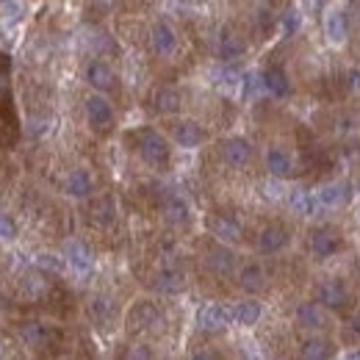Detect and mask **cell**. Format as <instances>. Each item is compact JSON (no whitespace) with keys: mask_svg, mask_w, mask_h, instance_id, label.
Listing matches in <instances>:
<instances>
[{"mask_svg":"<svg viewBox=\"0 0 360 360\" xmlns=\"http://www.w3.org/2000/svg\"><path fill=\"white\" fill-rule=\"evenodd\" d=\"M56 294H58V280L45 266H28V269H22L11 280V288H8L11 305L14 308H22V311H34V314L53 311Z\"/></svg>","mask_w":360,"mask_h":360,"instance_id":"cell-1","label":"cell"},{"mask_svg":"<svg viewBox=\"0 0 360 360\" xmlns=\"http://www.w3.org/2000/svg\"><path fill=\"white\" fill-rule=\"evenodd\" d=\"M11 330L20 341V347H25L28 355L47 358V355H58L64 347V330L53 321H47L42 316H22L11 321Z\"/></svg>","mask_w":360,"mask_h":360,"instance_id":"cell-2","label":"cell"},{"mask_svg":"<svg viewBox=\"0 0 360 360\" xmlns=\"http://www.w3.org/2000/svg\"><path fill=\"white\" fill-rule=\"evenodd\" d=\"M122 139H125L128 150L134 153L144 167H150L155 172H167L172 167V139L164 136L158 128L139 125V128L125 131Z\"/></svg>","mask_w":360,"mask_h":360,"instance_id":"cell-3","label":"cell"},{"mask_svg":"<svg viewBox=\"0 0 360 360\" xmlns=\"http://www.w3.org/2000/svg\"><path fill=\"white\" fill-rule=\"evenodd\" d=\"M167 324V314L155 300H136L125 314V330L128 335H150V333H161Z\"/></svg>","mask_w":360,"mask_h":360,"instance_id":"cell-4","label":"cell"},{"mask_svg":"<svg viewBox=\"0 0 360 360\" xmlns=\"http://www.w3.org/2000/svg\"><path fill=\"white\" fill-rule=\"evenodd\" d=\"M84 117H86V125L97 136H108L117 128V111L108 100V94H100V91H91L84 97Z\"/></svg>","mask_w":360,"mask_h":360,"instance_id":"cell-5","label":"cell"},{"mask_svg":"<svg viewBox=\"0 0 360 360\" xmlns=\"http://www.w3.org/2000/svg\"><path fill=\"white\" fill-rule=\"evenodd\" d=\"M120 219L117 200L111 194H91L89 205L84 208V222L97 233H111Z\"/></svg>","mask_w":360,"mask_h":360,"instance_id":"cell-6","label":"cell"},{"mask_svg":"<svg viewBox=\"0 0 360 360\" xmlns=\"http://www.w3.org/2000/svg\"><path fill=\"white\" fill-rule=\"evenodd\" d=\"M147 45L155 58H175L180 53V34L169 20H155L147 28Z\"/></svg>","mask_w":360,"mask_h":360,"instance_id":"cell-7","label":"cell"},{"mask_svg":"<svg viewBox=\"0 0 360 360\" xmlns=\"http://www.w3.org/2000/svg\"><path fill=\"white\" fill-rule=\"evenodd\" d=\"M205 227H208L211 238L225 241L230 247H236V244L244 241V225H241V219L233 217V214H227V211H211V214H205Z\"/></svg>","mask_w":360,"mask_h":360,"instance_id":"cell-8","label":"cell"},{"mask_svg":"<svg viewBox=\"0 0 360 360\" xmlns=\"http://www.w3.org/2000/svg\"><path fill=\"white\" fill-rule=\"evenodd\" d=\"M219 158L227 169H247L255 158V147L247 136H227L219 144Z\"/></svg>","mask_w":360,"mask_h":360,"instance_id":"cell-9","label":"cell"},{"mask_svg":"<svg viewBox=\"0 0 360 360\" xmlns=\"http://www.w3.org/2000/svg\"><path fill=\"white\" fill-rule=\"evenodd\" d=\"M84 81L100 94H117L120 91V75L105 58H91L84 67Z\"/></svg>","mask_w":360,"mask_h":360,"instance_id":"cell-10","label":"cell"},{"mask_svg":"<svg viewBox=\"0 0 360 360\" xmlns=\"http://www.w3.org/2000/svg\"><path fill=\"white\" fill-rule=\"evenodd\" d=\"M150 291L155 294H164V297H175V294H183L186 291V271L175 266V264H164L150 274L147 280Z\"/></svg>","mask_w":360,"mask_h":360,"instance_id":"cell-11","label":"cell"},{"mask_svg":"<svg viewBox=\"0 0 360 360\" xmlns=\"http://www.w3.org/2000/svg\"><path fill=\"white\" fill-rule=\"evenodd\" d=\"M61 191L72 200H89L91 194H97V180L89 167H72L64 172L61 178Z\"/></svg>","mask_w":360,"mask_h":360,"instance_id":"cell-12","label":"cell"},{"mask_svg":"<svg viewBox=\"0 0 360 360\" xmlns=\"http://www.w3.org/2000/svg\"><path fill=\"white\" fill-rule=\"evenodd\" d=\"M202 264L214 277H233L236 274V252L225 241H211V247L202 252Z\"/></svg>","mask_w":360,"mask_h":360,"instance_id":"cell-13","label":"cell"},{"mask_svg":"<svg viewBox=\"0 0 360 360\" xmlns=\"http://www.w3.org/2000/svg\"><path fill=\"white\" fill-rule=\"evenodd\" d=\"M314 300L321 308H327V311H341V308L349 305V291H347V285H344L341 280L324 277L321 283H316Z\"/></svg>","mask_w":360,"mask_h":360,"instance_id":"cell-14","label":"cell"},{"mask_svg":"<svg viewBox=\"0 0 360 360\" xmlns=\"http://www.w3.org/2000/svg\"><path fill=\"white\" fill-rule=\"evenodd\" d=\"M169 139H172V144H178L183 150H197L208 141V131L197 120H178L169 128Z\"/></svg>","mask_w":360,"mask_h":360,"instance_id":"cell-15","label":"cell"},{"mask_svg":"<svg viewBox=\"0 0 360 360\" xmlns=\"http://www.w3.org/2000/svg\"><path fill=\"white\" fill-rule=\"evenodd\" d=\"M86 314H89L94 327L111 330L120 321V305L108 294H94V297H89V302H86Z\"/></svg>","mask_w":360,"mask_h":360,"instance_id":"cell-16","label":"cell"},{"mask_svg":"<svg viewBox=\"0 0 360 360\" xmlns=\"http://www.w3.org/2000/svg\"><path fill=\"white\" fill-rule=\"evenodd\" d=\"M158 214H161V222L167 227H172V230H178V227H186L191 222V208H188V202L180 197V194H164L161 197V202H158Z\"/></svg>","mask_w":360,"mask_h":360,"instance_id":"cell-17","label":"cell"},{"mask_svg":"<svg viewBox=\"0 0 360 360\" xmlns=\"http://www.w3.org/2000/svg\"><path fill=\"white\" fill-rule=\"evenodd\" d=\"M288 244H291L288 227L277 225V222L264 225L258 230V236H255V250H258V255H277V252H283Z\"/></svg>","mask_w":360,"mask_h":360,"instance_id":"cell-18","label":"cell"},{"mask_svg":"<svg viewBox=\"0 0 360 360\" xmlns=\"http://www.w3.org/2000/svg\"><path fill=\"white\" fill-rule=\"evenodd\" d=\"M341 233L335 230V227H316L314 233H311V238H308V247H311V255H314V261H327V258H333L338 250H341Z\"/></svg>","mask_w":360,"mask_h":360,"instance_id":"cell-19","label":"cell"},{"mask_svg":"<svg viewBox=\"0 0 360 360\" xmlns=\"http://www.w3.org/2000/svg\"><path fill=\"white\" fill-rule=\"evenodd\" d=\"M247 56V42L244 37L233 28V25H222L219 34H217V58L225 61V64H233L238 58Z\"/></svg>","mask_w":360,"mask_h":360,"instance_id":"cell-20","label":"cell"},{"mask_svg":"<svg viewBox=\"0 0 360 360\" xmlns=\"http://www.w3.org/2000/svg\"><path fill=\"white\" fill-rule=\"evenodd\" d=\"M236 283H238V288H241L244 294L255 297V294L266 291V285H269V274H266V269H264V264L250 261V264H244L241 269L236 271Z\"/></svg>","mask_w":360,"mask_h":360,"instance_id":"cell-21","label":"cell"},{"mask_svg":"<svg viewBox=\"0 0 360 360\" xmlns=\"http://www.w3.org/2000/svg\"><path fill=\"white\" fill-rule=\"evenodd\" d=\"M294 324L305 333H324L327 330V316H324V308L319 302H300L294 308Z\"/></svg>","mask_w":360,"mask_h":360,"instance_id":"cell-22","label":"cell"},{"mask_svg":"<svg viewBox=\"0 0 360 360\" xmlns=\"http://www.w3.org/2000/svg\"><path fill=\"white\" fill-rule=\"evenodd\" d=\"M150 108H153L155 114H161V117H178L180 108H183V94H180L178 86L164 84V86H158V89L153 91Z\"/></svg>","mask_w":360,"mask_h":360,"instance_id":"cell-23","label":"cell"},{"mask_svg":"<svg viewBox=\"0 0 360 360\" xmlns=\"http://www.w3.org/2000/svg\"><path fill=\"white\" fill-rule=\"evenodd\" d=\"M264 164H266V169H269L271 178H291L294 175V155L285 150V147H280V144H269L266 147V153H264Z\"/></svg>","mask_w":360,"mask_h":360,"instance_id":"cell-24","label":"cell"},{"mask_svg":"<svg viewBox=\"0 0 360 360\" xmlns=\"http://www.w3.org/2000/svg\"><path fill=\"white\" fill-rule=\"evenodd\" d=\"M197 324H200V330H205V333H222V330H227V324H233L230 308H225L222 302H208V305L200 308Z\"/></svg>","mask_w":360,"mask_h":360,"instance_id":"cell-25","label":"cell"},{"mask_svg":"<svg viewBox=\"0 0 360 360\" xmlns=\"http://www.w3.org/2000/svg\"><path fill=\"white\" fill-rule=\"evenodd\" d=\"M300 358H311V360H324L335 355V347L330 338H324L321 333H308L302 341H300Z\"/></svg>","mask_w":360,"mask_h":360,"instance_id":"cell-26","label":"cell"},{"mask_svg":"<svg viewBox=\"0 0 360 360\" xmlns=\"http://www.w3.org/2000/svg\"><path fill=\"white\" fill-rule=\"evenodd\" d=\"M261 81H264L266 91H269L271 97H277V100H283V97H288V94H291V81H288V72H285L283 67H277V64H271V67H266V70H264Z\"/></svg>","mask_w":360,"mask_h":360,"instance_id":"cell-27","label":"cell"},{"mask_svg":"<svg viewBox=\"0 0 360 360\" xmlns=\"http://www.w3.org/2000/svg\"><path fill=\"white\" fill-rule=\"evenodd\" d=\"M261 316H264V308H261V302H255V300H241V302H236V305L230 308V319H233V324H238V327H255V324L261 321Z\"/></svg>","mask_w":360,"mask_h":360,"instance_id":"cell-28","label":"cell"},{"mask_svg":"<svg viewBox=\"0 0 360 360\" xmlns=\"http://www.w3.org/2000/svg\"><path fill=\"white\" fill-rule=\"evenodd\" d=\"M324 37H327L330 45L335 47H341L347 42V17L338 8H330L324 14Z\"/></svg>","mask_w":360,"mask_h":360,"instance_id":"cell-29","label":"cell"},{"mask_svg":"<svg viewBox=\"0 0 360 360\" xmlns=\"http://www.w3.org/2000/svg\"><path fill=\"white\" fill-rule=\"evenodd\" d=\"M349 194V183L344 180H335V183H327L316 191V200H319V208H338Z\"/></svg>","mask_w":360,"mask_h":360,"instance_id":"cell-30","label":"cell"},{"mask_svg":"<svg viewBox=\"0 0 360 360\" xmlns=\"http://www.w3.org/2000/svg\"><path fill=\"white\" fill-rule=\"evenodd\" d=\"M291 211H294L297 217H314L316 211H319V200H316V194L305 191V188L291 191Z\"/></svg>","mask_w":360,"mask_h":360,"instance_id":"cell-31","label":"cell"},{"mask_svg":"<svg viewBox=\"0 0 360 360\" xmlns=\"http://www.w3.org/2000/svg\"><path fill=\"white\" fill-rule=\"evenodd\" d=\"M17 347H20V341H17L14 330H8V327L0 324V358H17V355H22Z\"/></svg>","mask_w":360,"mask_h":360,"instance_id":"cell-32","label":"cell"},{"mask_svg":"<svg viewBox=\"0 0 360 360\" xmlns=\"http://www.w3.org/2000/svg\"><path fill=\"white\" fill-rule=\"evenodd\" d=\"M344 338H347L349 344L360 341V311L358 314H352L347 321H344Z\"/></svg>","mask_w":360,"mask_h":360,"instance_id":"cell-33","label":"cell"},{"mask_svg":"<svg viewBox=\"0 0 360 360\" xmlns=\"http://www.w3.org/2000/svg\"><path fill=\"white\" fill-rule=\"evenodd\" d=\"M294 28H297V14H294V11H288V14L283 17V22H280V34H283V37H291V34H294Z\"/></svg>","mask_w":360,"mask_h":360,"instance_id":"cell-34","label":"cell"},{"mask_svg":"<svg viewBox=\"0 0 360 360\" xmlns=\"http://www.w3.org/2000/svg\"><path fill=\"white\" fill-rule=\"evenodd\" d=\"M347 84H349V91L360 94V67H349L347 70Z\"/></svg>","mask_w":360,"mask_h":360,"instance_id":"cell-35","label":"cell"},{"mask_svg":"<svg viewBox=\"0 0 360 360\" xmlns=\"http://www.w3.org/2000/svg\"><path fill=\"white\" fill-rule=\"evenodd\" d=\"M347 358H352V360H360V349H349V352H347Z\"/></svg>","mask_w":360,"mask_h":360,"instance_id":"cell-36","label":"cell"},{"mask_svg":"<svg viewBox=\"0 0 360 360\" xmlns=\"http://www.w3.org/2000/svg\"><path fill=\"white\" fill-rule=\"evenodd\" d=\"M0 280H3V252H0Z\"/></svg>","mask_w":360,"mask_h":360,"instance_id":"cell-37","label":"cell"},{"mask_svg":"<svg viewBox=\"0 0 360 360\" xmlns=\"http://www.w3.org/2000/svg\"><path fill=\"white\" fill-rule=\"evenodd\" d=\"M3 169H6V164H3V161H0V172H3Z\"/></svg>","mask_w":360,"mask_h":360,"instance_id":"cell-38","label":"cell"}]
</instances>
